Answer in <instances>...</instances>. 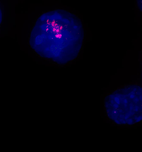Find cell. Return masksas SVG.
<instances>
[{
  "instance_id": "6da1fadb",
  "label": "cell",
  "mask_w": 142,
  "mask_h": 152,
  "mask_svg": "<svg viewBox=\"0 0 142 152\" xmlns=\"http://www.w3.org/2000/svg\"><path fill=\"white\" fill-rule=\"evenodd\" d=\"M84 38L80 19L66 10L56 9L37 18L30 33L29 45L41 57L66 64L76 59Z\"/></svg>"
},
{
  "instance_id": "7a4b0ae2",
  "label": "cell",
  "mask_w": 142,
  "mask_h": 152,
  "mask_svg": "<svg viewBox=\"0 0 142 152\" xmlns=\"http://www.w3.org/2000/svg\"><path fill=\"white\" fill-rule=\"evenodd\" d=\"M106 115L118 125H133L142 121V88L137 85L114 90L104 100Z\"/></svg>"
},
{
  "instance_id": "3957f363",
  "label": "cell",
  "mask_w": 142,
  "mask_h": 152,
  "mask_svg": "<svg viewBox=\"0 0 142 152\" xmlns=\"http://www.w3.org/2000/svg\"><path fill=\"white\" fill-rule=\"evenodd\" d=\"M2 21H3V12H2V10L0 8V26H1Z\"/></svg>"
}]
</instances>
